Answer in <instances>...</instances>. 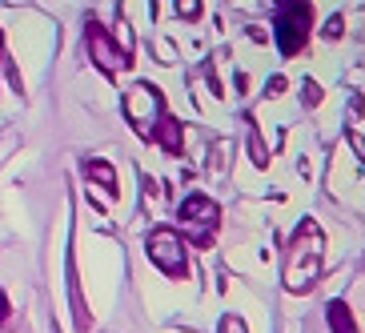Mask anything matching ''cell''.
<instances>
[{"mask_svg":"<svg viewBox=\"0 0 365 333\" xmlns=\"http://www.w3.org/2000/svg\"><path fill=\"white\" fill-rule=\"evenodd\" d=\"M0 61H4V33H0Z\"/></svg>","mask_w":365,"mask_h":333,"instance_id":"15","label":"cell"},{"mask_svg":"<svg viewBox=\"0 0 365 333\" xmlns=\"http://www.w3.org/2000/svg\"><path fill=\"white\" fill-rule=\"evenodd\" d=\"M329 329L333 333H357V325H354V313H349V305L345 301H329Z\"/></svg>","mask_w":365,"mask_h":333,"instance_id":"9","label":"cell"},{"mask_svg":"<svg viewBox=\"0 0 365 333\" xmlns=\"http://www.w3.org/2000/svg\"><path fill=\"white\" fill-rule=\"evenodd\" d=\"M153 140H157V145H161L165 153H169V157H177V153H181V121H173V117H165L161 121V129L153 133Z\"/></svg>","mask_w":365,"mask_h":333,"instance_id":"7","label":"cell"},{"mask_svg":"<svg viewBox=\"0 0 365 333\" xmlns=\"http://www.w3.org/2000/svg\"><path fill=\"white\" fill-rule=\"evenodd\" d=\"M0 322H9V297H4V290H0Z\"/></svg>","mask_w":365,"mask_h":333,"instance_id":"14","label":"cell"},{"mask_svg":"<svg viewBox=\"0 0 365 333\" xmlns=\"http://www.w3.org/2000/svg\"><path fill=\"white\" fill-rule=\"evenodd\" d=\"M217 333H249V329H245V322H241L237 313H225V317H221V329H217Z\"/></svg>","mask_w":365,"mask_h":333,"instance_id":"10","label":"cell"},{"mask_svg":"<svg viewBox=\"0 0 365 333\" xmlns=\"http://www.w3.org/2000/svg\"><path fill=\"white\" fill-rule=\"evenodd\" d=\"M217 217H221V209H217L205 193H193V197H185V201H181V225L193 229L197 245H209V241H213Z\"/></svg>","mask_w":365,"mask_h":333,"instance_id":"6","label":"cell"},{"mask_svg":"<svg viewBox=\"0 0 365 333\" xmlns=\"http://www.w3.org/2000/svg\"><path fill=\"white\" fill-rule=\"evenodd\" d=\"M322 101V93H317V85H305V105H317Z\"/></svg>","mask_w":365,"mask_h":333,"instance_id":"12","label":"cell"},{"mask_svg":"<svg viewBox=\"0 0 365 333\" xmlns=\"http://www.w3.org/2000/svg\"><path fill=\"white\" fill-rule=\"evenodd\" d=\"M322 253H325V237L317 221H301L297 233H293L289 249H285V265H281V281L289 293H305L313 290V281L322 273Z\"/></svg>","mask_w":365,"mask_h":333,"instance_id":"1","label":"cell"},{"mask_svg":"<svg viewBox=\"0 0 365 333\" xmlns=\"http://www.w3.org/2000/svg\"><path fill=\"white\" fill-rule=\"evenodd\" d=\"M85 44H88V56H93V65H97L101 73H108V76L125 73V68L133 65L129 48L113 41V36L105 33V24H101V21H88V24H85Z\"/></svg>","mask_w":365,"mask_h":333,"instance_id":"5","label":"cell"},{"mask_svg":"<svg viewBox=\"0 0 365 333\" xmlns=\"http://www.w3.org/2000/svg\"><path fill=\"white\" fill-rule=\"evenodd\" d=\"M85 177H93L108 197H117V169L108 161H85Z\"/></svg>","mask_w":365,"mask_h":333,"instance_id":"8","label":"cell"},{"mask_svg":"<svg viewBox=\"0 0 365 333\" xmlns=\"http://www.w3.org/2000/svg\"><path fill=\"white\" fill-rule=\"evenodd\" d=\"M120 113H125V121L133 125V133H137V137H145V140H153V133L161 129V121L169 117L161 88L149 85V81H140V85L125 88V97H120Z\"/></svg>","mask_w":365,"mask_h":333,"instance_id":"2","label":"cell"},{"mask_svg":"<svg viewBox=\"0 0 365 333\" xmlns=\"http://www.w3.org/2000/svg\"><path fill=\"white\" fill-rule=\"evenodd\" d=\"M145 249H149V261L161 269L165 277H185L189 273V261H185V237L169 225H157L145 237Z\"/></svg>","mask_w":365,"mask_h":333,"instance_id":"3","label":"cell"},{"mask_svg":"<svg viewBox=\"0 0 365 333\" xmlns=\"http://www.w3.org/2000/svg\"><path fill=\"white\" fill-rule=\"evenodd\" d=\"M177 12H181V16H197L201 4H197V0H185V4H177Z\"/></svg>","mask_w":365,"mask_h":333,"instance_id":"11","label":"cell"},{"mask_svg":"<svg viewBox=\"0 0 365 333\" xmlns=\"http://www.w3.org/2000/svg\"><path fill=\"white\" fill-rule=\"evenodd\" d=\"M313 33V9L309 4H285L277 12V24H273V36H277V48L281 56H297L305 48Z\"/></svg>","mask_w":365,"mask_h":333,"instance_id":"4","label":"cell"},{"mask_svg":"<svg viewBox=\"0 0 365 333\" xmlns=\"http://www.w3.org/2000/svg\"><path fill=\"white\" fill-rule=\"evenodd\" d=\"M337 33H341V16H333V21L325 24V36H337Z\"/></svg>","mask_w":365,"mask_h":333,"instance_id":"13","label":"cell"}]
</instances>
